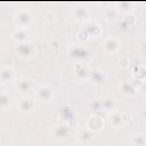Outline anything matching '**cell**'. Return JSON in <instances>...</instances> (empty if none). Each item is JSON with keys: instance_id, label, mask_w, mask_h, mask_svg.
Returning a JSON list of instances; mask_svg holds the SVG:
<instances>
[{"instance_id": "6da1fadb", "label": "cell", "mask_w": 146, "mask_h": 146, "mask_svg": "<svg viewBox=\"0 0 146 146\" xmlns=\"http://www.w3.org/2000/svg\"><path fill=\"white\" fill-rule=\"evenodd\" d=\"M32 22H33V14L27 8L19 9L14 15V23L17 26V29H27Z\"/></svg>"}, {"instance_id": "7a4b0ae2", "label": "cell", "mask_w": 146, "mask_h": 146, "mask_svg": "<svg viewBox=\"0 0 146 146\" xmlns=\"http://www.w3.org/2000/svg\"><path fill=\"white\" fill-rule=\"evenodd\" d=\"M14 51L15 54L19 57V58H23V59H30L34 56V52H35V48L34 46L26 41V42H22V43H17L14 48Z\"/></svg>"}, {"instance_id": "3957f363", "label": "cell", "mask_w": 146, "mask_h": 146, "mask_svg": "<svg viewBox=\"0 0 146 146\" xmlns=\"http://www.w3.org/2000/svg\"><path fill=\"white\" fill-rule=\"evenodd\" d=\"M102 47H103V50L107 54H115L120 47H121V41L117 36L115 35H111L108 38H106L103 43H102Z\"/></svg>"}, {"instance_id": "277c9868", "label": "cell", "mask_w": 146, "mask_h": 146, "mask_svg": "<svg viewBox=\"0 0 146 146\" xmlns=\"http://www.w3.org/2000/svg\"><path fill=\"white\" fill-rule=\"evenodd\" d=\"M34 106H35V102L30 96H24L18 102V111L24 115L31 114L33 112V110H34Z\"/></svg>"}, {"instance_id": "5b68a950", "label": "cell", "mask_w": 146, "mask_h": 146, "mask_svg": "<svg viewBox=\"0 0 146 146\" xmlns=\"http://www.w3.org/2000/svg\"><path fill=\"white\" fill-rule=\"evenodd\" d=\"M33 87H34V82L29 76H22L16 82V89L24 95H27L30 91H32Z\"/></svg>"}, {"instance_id": "8992f818", "label": "cell", "mask_w": 146, "mask_h": 146, "mask_svg": "<svg viewBox=\"0 0 146 146\" xmlns=\"http://www.w3.org/2000/svg\"><path fill=\"white\" fill-rule=\"evenodd\" d=\"M73 17L75 21L78 22H83L87 23L88 21H90V11L89 9L83 6V5H79L73 9Z\"/></svg>"}, {"instance_id": "52a82bcc", "label": "cell", "mask_w": 146, "mask_h": 146, "mask_svg": "<svg viewBox=\"0 0 146 146\" xmlns=\"http://www.w3.org/2000/svg\"><path fill=\"white\" fill-rule=\"evenodd\" d=\"M36 98L41 102H49L54 96V89L50 84H42L40 86L36 91Z\"/></svg>"}, {"instance_id": "ba28073f", "label": "cell", "mask_w": 146, "mask_h": 146, "mask_svg": "<svg viewBox=\"0 0 146 146\" xmlns=\"http://www.w3.org/2000/svg\"><path fill=\"white\" fill-rule=\"evenodd\" d=\"M86 125L92 132H97V131L103 129V127H104V119L100 115H98V114H92L87 120V124Z\"/></svg>"}, {"instance_id": "9c48e42d", "label": "cell", "mask_w": 146, "mask_h": 146, "mask_svg": "<svg viewBox=\"0 0 146 146\" xmlns=\"http://www.w3.org/2000/svg\"><path fill=\"white\" fill-rule=\"evenodd\" d=\"M83 29L87 31V33L89 34L90 38H98L103 33L100 24L98 22L94 21V19H90L87 23H84V27Z\"/></svg>"}, {"instance_id": "30bf717a", "label": "cell", "mask_w": 146, "mask_h": 146, "mask_svg": "<svg viewBox=\"0 0 146 146\" xmlns=\"http://www.w3.org/2000/svg\"><path fill=\"white\" fill-rule=\"evenodd\" d=\"M0 80L2 83H11L15 81V71L9 65L0 66Z\"/></svg>"}, {"instance_id": "8fae6325", "label": "cell", "mask_w": 146, "mask_h": 146, "mask_svg": "<svg viewBox=\"0 0 146 146\" xmlns=\"http://www.w3.org/2000/svg\"><path fill=\"white\" fill-rule=\"evenodd\" d=\"M108 123L114 129H121L124 127L122 111H114L108 114Z\"/></svg>"}, {"instance_id": "7c38bea8", "label": "cell", "mask_w": 146, "mask_h": 146, "mask_svg": "<svg viewBox=\"0 0 146 146\" xmlns=\"http://www.w3.org/2000/svg\"><path fill=\"white\" fill-rule=\"evenodd\" d=\"M119 89L121 94L127 97H133L138 92L137 87L132 82H129V81H121L119 84Z\"/></svg>"}, {"instance_id": "4fadbf2b", "label": "cell", "mask_w": 146, "mask_h": 146, "mask_svg": "<svg viewBox=\"0 0 146 146\" xmlns=\"http://www.w3.org/2000/svg\"><path fill=\"white\" fill-rule=\"evenodd\" d=\"M100 108L105 112H114L117 108V102L112 96H106L103 99H100Z\"/></svg>"}, {"instance_id": "5bb4252c", "label": "cell", "mask_w": 146, "mask_h": 146, "mask_svg": "<svg viewBox=\"0 0 146 146\" xmlns=\"http://www.w3.org/2000/svg\"><path fill=\"white\" fill-rule=\"evenodd\" d=\"M70 130H71V128L64 122V123H59V124H57V125L55 127L52 133H54V136H55L56 139H58V140H63V139L67 138V136L70 135Z\"/></svg>"}, {"instance_id": "9a60e30c", "label": "cell", "mask_w": 146, "mask_h": 146, "mask_svg": "<svg viewBox=\"0 0 146 146\" xmlns=\"http://www.w3.org/2000/svg\"><path fill=\"white\" fill-rule=\"evenodd\" d=\"M90 74V71L88 68V66L86 64H75L74 68H73V75L75 79L78 80H84L86 78H88V75Z\"/></svg>"}, {"instance_id": "2e32d148", "label": "cell", "mask_w": 146, "mask_h": 146, "mask_svg": "<svg viewBox=\"0 0 146 146\" xmlns=\"http://www.w3.org/2000/svg\"><path fill=\"white\" fill-rule=\"evenodd\" d=\"M14 103V97L6 90H1L0 92V108L2 111L8 110Z\"/></svg>"}, {"instance_id": "e0dca14e", "label": "cell", "mask_w": 146, "mask_h": 146, "mask_svg": "<svg viewBox=\"0 0 146 146\" xmlns=\"http://www.w3.org/2000/svg\"><path fill=\"white\" fill-rule=\"evenodd\" d=\"M27 36H29V30L27 29H16L11 33V39L16 43L26 42L27 41Z\"/></svg>"}, {"instance_id": "ac0fdd59", "label": "cell", "mask_w": 146, "mask_h": 146, "mask_svg": "<svg viewBox=\"0 0 146 146\" xmlns=\"http://www.w3.org/2000/svg\"><path fill=\"white\" fill-rule=\"evenodd\" d=\"M130 144L132 146H146V133L137 132L130 137Z\"/></svg>"}, {"instance_id": "d6986e66", "label": "cell", "mask_w": 146, "mask_h": 146, "mask_svg": "<svg viewBox=\"0 0 146 146\" xmlns=\"http://www.w3.org/2000/svg\"><path fill=\"white\" fill-rule=\"evenodd\" d=\"M68 54L73 58H84L88 55V51L84 47H72L68 50Z\"/></svg>"}, {"instance_id": "ffe728a7", "label": "cell", "mask_w": 146, "mask_h": 146, "mask_svg": "<svg viewBox=\"0 0 146 146\" xmlns=\"http://www.w3.org/2000/svg\"><path fill=\"white\" fill-rule=\"evenodd\" d=\"M90 79L95 82V83H102L105 81V73L99 70V68H94L90 71V74H89Z\"/></svg>"}, {"instance_id": "44dd1931", "label": "cell", "mask_w": 146, "mask_h": 146, "mask_svg": "<svg viewBox=\"0 0 146 146\" xmlns=\"http://www.w3.org/2000/svg\"><path fill=\"white\" fill-rule=\"evenodd\" d=\"M94 135H95V132H92V131H91V130H89L88 128H84V129H82V130H80V131H79L78 137H79V140H80V141L89 143V141H91V140H92Z\"/></svg>"}, {"instance_id": "7402d4cb", "label": "cell", "mask_w": 146, "mask_h": 146, "mask_svg": "<svg viewBox=\"0 0 146 146\" xmlns=\"http://www.w3.org/2000/svg\"><path fill=\"white\" fill-rule=\"evenodd\" d=\"M119 15H120V11L119 9L114 8V7H110V8H106L104 10V17L107 19V21H115L119 18Z\"/></svg>"}, {"instance_id": "603a6c76", "label": "cell", "mask_w": 146, "mask_h": 146, "mask_svg": "<svg viewBox=\"0 0 146 146\" xmlns=\"http://www.w3.org/2000/svg\"><path fill=\"white\" fill-rule=\"evenodd\" d=\"M59 113H60V116L64 119V122H66L67 120H70L71 117H73V111H72V107L68 106V105H64L60 107L59 110Z\"/></svg>"}, {"instance_id": "cb8c5ba5", "label": "cell", "mask_w": 146, "mask_h": 146, "mask_svg": "<svg viewBox=\"0 0 146 146\" xmlns=\"http://www.w3.org/2000/svg\"><path fill=\"white\" fill-rule=\"evenodd\" d=\"M76 39H78V41H79V42L84 43V42H87V41L90 39V36H89V34L87 33V31L82 27V29L78 32V34H76Z\"/></svg>"}, {"instance_id": "d4e9b609", "label": "cell", "mask_w": 146, "mask_h": 146, "mask_svg": "<svg viewBox=\"0 0 146 146\" xmlns=\"http://www.w3.org/2000/svg\"><path fill=\"white\" fill-rule=\"evenodd\" d=\"M123 23L127 25V26H130V25H132L133 23H135V21H136V18H135V15L132 14V13H128V14H125V16L123 17Z\"/></svg>"}, {"instance_id": "484cf974", "label": "cell", "mask_w": 146, "mask_h": 146, "mask_svg": "<svg viewBox=\"0 0 146 146\" xmlns=\"http://www.w3.org/2000/svg\"><path fill=\"white\" fill-rule=\"evenodd\" d=\"M117 63H119V65H120L122 68H128L129 65H130V60H129L128 56H121V57L119 58Z\"/></svg>"}, {"instance_id": "4316f807", "label": "cell", "mask_w": 146, "mask_h": 146, "mask_svg": "<svg viewBox=\"0 0 146 146\" xmlns=\"http://www.w3.org/2000/svg\"><path fill=\"white\" fill-rule=\"evenodd\" d=\"M55 19H56V15H55V13H54L52 10L46 11V14H44V21H46V22L52 23V22H55Z\"/></svg>"}, {"instance_id": "83f0119b", "label": "cell", "mask_w": 146, "mask_h": 146, "mask_svg": "<svg viewBox=\"0 0 146 146\" xmlns=\"http://www.w3.org/2000/svg\"><path fill=\"white\" fill-rule=\"evenodd\" d=\"M122 115H123V122H124V125L129 124L131 122V115L128 113V112H122Z\"/></svg>"}, {"instance_id": "f1b7e54d", "label": "cell", "mask_w": 146, "mask_h": 146, "mask_svg": "<svg viewBox=\"0 0 146 146\" xmlns=\"http://www.w3.org/2000/svg\"><path fill=\"white\" fill-rule=\"evenodd\" d=\"M141 49H143V51H144V54H146V42L141 46Z\"/></svg>"}, {"instance_id": "f546056e", "label": "cell", "mask_w": 146, "mask_h": 146, "mask_svg": "<svg viewBox=\"0 0 146 146\" xmlns=\"http://www.w3.org/2000/svg\"><path fill=\"white\" fill-rule=\"evenodd\" d=\"M66 146H73V145H66Z\"/></svg>"}, {"instance_id": "4dcf8cb0", "label": "cell", "mask_w": 146, "mask_h": 146, "mask_svg": "<svg viewBox=\"0 0 146 146\" xmlns=\"http://www.w3.org/2000/svg\"><path fill=\"white\" fill-rule=\"evenodd\" d=\"M84 146H90V145H84Z\"/></svg>"}]
</instances>
